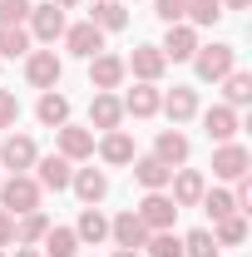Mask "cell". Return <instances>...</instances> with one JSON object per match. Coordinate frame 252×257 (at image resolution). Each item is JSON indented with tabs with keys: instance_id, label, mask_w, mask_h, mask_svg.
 Returning a JSON list of instances; mask_svg holds the SVG:
<instances>
[{
	"instance_id": "1",
	"label": "cell",
	"mask_w": 252,
	"mask_h": 257,
	"mask_svg": "<svg viewBox=\"0 0 252 257\" xmlns=\"http://www.w3.org/2000/svg\"><path fill=\"white\" fill-rule=\"evenodd\" d=\"M40 183H35L30 173H10V178H0V208L10 213V218H20V213H35L40 208Z\"/></svg>"
},
{
	"instance_id": "2",
	"label": "cell",
	"mask_w": 252,
	"mask_h": 257,
	"mask_svg": "<svg viewBox=\"0 0 252 257\" xmlns=\"http://www.w3.org/2000/svg\"><path fill=\"white\" fill-rule=\"evenodd\" d=\"M193 69H198V79L218 84V79H227V74L237 69V50H232V45H198Z\"/></svg>"
},
{
	"instance_id": "3",
	"label": "cell",
	"mask_w": 252,
	"mask_h": 257,
	"mask_svg": "<svg viewBox=\"0 0 252 257\" xmlns=\"http://www.w3.org/2000/svg\"><path fill=\"white\" fill-rule=\"evenodd\" d=\"M25 30H30V40H40V45H55V40H64V10L55 0H40V5H30Z\"/></svg>"
},
{
	"instance_id": "4",
	"label": "cell",
	"mask_w": 252,
	"mask_h": 257,
	"mask_svg": "<svg viewBox=\"0 0 252 257\" xmlns=\"http://www.w3.org/2000/svg\"><path fill=\"white\" fill-rule=\"evenodd\" d=\"M60 74H64V60L55 50H30V55H25V79H30L35 89H55Z\"/></svg>"
},
{
	"instance_id": "5",
	"label": "cell",
	"mask_w": 252,
	"mask_h": 257,
	"mask_svg": "<svg viewBox=\"0 0 252 257\" xmlns=\"http://www.w3.org/2000/svg\"><path fill=\"white\" fill-rule=\"evenodd\" d=\"M124 69L134 74V79H144V84H158V79H163V69H168V60H163V50H158V45H134V55L124 60Z\"/></svg>"
},
{
	"instance_id": "6",
	"label": "cell",
	"mask_w": 252,
	"mask_h": 257,
	"mask_svg": "<svg viewBox=\"0 0 252 257\" xmlns=\"http://www.w3.org/2000/svg\"><path fill=\"white\" fill-rule=\"evenodd\" d=\"M35 159H40V149H35L30 134H10V139H0V163H5L10 173H30Z\"/></svg>"
},
{
	"instance_id": "7",
	"label": "cell",
	"mask_w": 252,
	"mask_h": 257,
	"mask_svg": "<svg viewBox=\"0 0 252 257\" xmlns=\"http://www.w3.org/2000/svg\"><path fill=\"white\" fill-rule=\"evenodd\" d=\"M64 50H69V55H79V60H94V55H104V30L89 25V20L64 25Z\"/></svg>"
},
{
	"instance_id": "8",
	"label": "cell",
	"mask_w": 252,
	"mask_h": 257,
	"mask_svg": "<svg viewBox=\"0 0 252 257\" xmlns=\"http://www.w3.org/2000/svg\"><path fill=\"white\" fill-rule=\"evenodd\" d=\"M198 45H203L198 30H193L188 20H178V25H168V35H163V45H158V50H163V60H168V64H178V60H193V55H198Z\"/></svg>"
},
{
	"instance_id": "9",
	"label": "cell",
	"mask_w": 252,
	"mask_h": 257,
	"mask_svg": "<svg viewBox=\"0 0 252 257\" xmlns=\"http://www.w3.org/2000/svg\"><path fill=\"white\" fill-rule=\"evenodd\" d=\"M247 168H252V154L242 149V144H218L213 149V178H247Z\"/></svg>"
},
{
	"instance_id": "10",
	"label": "cell",
	"mask_w": 252,
	"mask_h": 257,
	"mask_svg": "<svg viewBox=\"0 0 252 257\" xmlns=\"http://www.w3.org/2000/svg\"><path fill=\"white\" fill-rule=\"evenodd\" d=\"M134 213L144 218V227H149V232H163V227H173V218H178V203H173L168 193H149Z\"/></svg>"
},
{
	"instance_id": "11",
	"label": "cell",
	"mask_w": 252,
	"mask_h": 257,
	"mask_svg": "<svg viewBox=\"0 0 252 257\" xmlns=\"http://www.w3.org/2000/svg\"><path fill=\"white\" fill-rule=\"evenodd\" d=\"M69 178H74V163L64 159V154H45V159H35V183L40 188H69Z\"/></svg>"
},
{
	"instance_id": "12",
	"label": "cell",
	"mask_w": 252,
	"mask_h": 257,
	"mask_svg": "<svg viewBox=\"0 0 252 257\" xmlns=\"http://www.w3.org/2000/svg\"><path fill=\"white\" fill-rule=\"evenodd\" d=\"M55 134H60V154H64L69 163H79V159H94V128H79V124H60Z\"/></svg>"
},
{
	"instance_id": "13",
	"label": "cell",
	"mask_w": 252,
	"mask_h": 257,
	"mask_svg": "<svg viewBox=\"0 0 252 257\" xmlns=\"http://www.w3.org/2000/svg\"><path fill=\"white\" fill-rule=\"evenodd\" d=\"M124 124V104H119V94H109V89H94V104H89V128H119Z\"/></svg>"
},
{
	"instance_id": "14",
	"label": "cell",
	"mask_w": 252,
	"mask_h": 257,
	"mask_svg": "<svg viewBox=\"0 0 252 257\" xmlns=\"http://www.w3.org/2000/svg\"><path fill=\"white\" fill-rule=\"evenodd\" d=\"M158 109H163V114L173 119V128H178V124H188L193 114H198V94H193L188 84H173L168 94L158 99Z\"/></svg>"
},
{
	"instance_id": "15",
	"label": "cell",
	"mask_w": 252,
	"mask_h": 257,
	"mask_svg": "<svg viewBox=\"0 0 252 257\" xmlns=\"http://www.w3.org/2000/svg\"><path fill=\"white\" fill-rule=\"evenodd\" d=\"M168 188H173V203L178 208H198V198H203V173L198 168H173V178H168Z\"/></svg>"
},
{
	"instance_id": "16",
	"label": "cell",
	"mask_w": 252,
	"mask_h": 257,
	"mask_svg": "<svg viewBox=\"0 0 252 257\" xmlns=\"http://www.w3.org/2000/svg\"><path fill=\"white\" fill-rule=\"evenodd\" d=\"M109 237H114V247H134V252H139L144 237H149V227H144V218L129 208V213H119V218L109 223Z\"/></svg>"
},
{
	"instance_id": "17",
	"label": "cell",
	"mask_w": 252,
	"mask_h": 257,
	"mask_svg": "<svg viewBox=\"0 0 252 257\" xmlns=\"http://www.w3.org/2000/svg\"><path fill=\"white\" fill-rule=\"evenodd\" d=\"M203 128H208V139H213V144H232L242 124H237V109H227V104H213V109L203 114Z\"/></svg>"
},
{
	"instance_id": "18",
	"label": "cell",
	"mask_w": 252,
	"mask_h": 257,
	"mask_svg": "<svg viewBox=\"0 0 252 257\" xmlns=\"http://www.w3.org/2000/svg\"><path fill=\"white\" fill-rule=\"evenodd\" d=\"M158 99H163V89L139 79V84H134V89H129L119 104H124V114H134V119H154V114H158Z\"/></svg>"
},
{
	"instance_id": "19",
	"label": "cell",
	"mask_w": 252,
	"mask_h": 257,
	"mask_svg": "<svg viewBox=\"0 0 252 257\" xmlns=\"http://www.w3.org/2000/svg\"><path fill=\"white\" fill-rule=\"evenodd\" d=\"M124 60H119V55H94V60H89V84H94V89H119V84H124Z\"/></svg>"
},
{
	"instance_id": "20",
	"label": "cell",
	"mask_w": 252,
	"mask_h": 257,
	"mask_svg": "<svg viewBox=\"0 0 252 257\" xmlns=\"http://www.w3.org/2000/svg\"><path fill=\"white\" fill-rule=\"evenodd\" d=\"M188 134H178V128H163L154 139V159H163L168 168H178V163H188Z\"/></svg>"
},
{
	"instance_id": "21",
	"label": "cell",
	"mask_w": 252,
	"mask_h": 257,
	"mask_svg": "<svg viewBox=\"0 0 252 257\" xmlns=\"http://www.w3.org/2000/svg\"><path fill=\"white\" fill-rule=\"evenodd\" d=\"M99 159L114 163V168H124V163H134L139 154H134V139H129L124 128H109L104 139H99Z\"/></svg>"
},
{
	"instance_id": "22",
	"label": "cell",
	"mask_w": 252,
	"mask_h": 257,
	"mask_svg": "<svg viewBox=\"0 0 252 257\" xmlns=\"http://www.w3.org/2000/svg\"><path fill=\"white\" fill-rule=\"evenodd\" d=\"M69 188L79 193V203H84V208H94L99 198L109 193V178H104L99 168H74V178H69Z\"/></svg>"
},
{
	"instance_id": "23",
	"label": "cell",
	"mask_w": 252,
	"mask_h": 257,
	"mask_svg": "<svg viewBox=\"0 0 252 257\" xmlns=\"http://www.w3.org/2000/svg\"><path fill=\"white\" fill-rule=\"evenodd\" d=\"M74 237H79V247H99V242L109 237V218H104L99 208H84L79 223H74Z\"/></svg>"
},
{
	"instance_id": "24",
	"label": "cell",
	"mask_w": 252,
	"mask_h": 257,
	"mask_svg": "<svg viewBox=\"0 0 252 257\" xmlns=\"http://www.w3.org/2000/svg\"><path fill=\"white\" fill-rule=\"evenodd\" d=\"M134 178H139L149 193H163V188H168V178H173V168L149 154V159H134Z\"/></svg>"
},
{
	"instance_id": "25",
	"label": "cell",
	"mask_w": 252,
	"mask_h": 257,
	"mask_svg": "<svg viewBox=\"0 0 252 257\" xmlns=\"http://www.w3.org/2000/svg\"><path fill=\"white\" fill-rule=\"evenodd\" d=\"M35 114H40L45 128H60V124H69V99H64L60 89H45L40 104H35Z\"/></svg>"
},
{
	"instance_id": "26",
	"label": "cell",
	"mask_w": 252,
	"mask_h": 257,
	"mask_svg": "<svg viewBox=\"0 0 252 257\" xmlns=\"http://www.w3.org/2000/svg\"><path fill=\"white\" fill-rule=\"evenodd\" d=\"M89 25H99V30H124L129 25V10L119 5V0H94V10H89Z\"/></svg>"
},
{
	"instance_id": "27",
	"label": "cell",
	"mask_w": 252,
	"mask_h": 257,
	"mask_svg": "<svg viewBox=\"0 0 252 257\" xmlns=\"http://www.w3.org/2000/svg\"><path fill=\"white\" fill-rule=\"evenodd\" d=\"M50 232V218L35 208V213H20V223H15V247H35L40 237Z\"/></svg>"
},
{
	"instance_id": "28",
	"label": "cell",
	"mask_w": 252,
	"mask_h": 257,
	"mask_svg": "<svg viewBox=\"0 0 252 257\" xmlns=\"http://www.w3.org/2000/svg\"><path fill=\"white\" fill-rule=\"evenodd\" d=\"M222 94H227V109H242V104H252V74L247 69H232L227 79H218Z\"/></svg>"
},
{
	"instance_id": "29",
	"label": "cell",
	"mask_w": 252,
	"mask_h": 257,
	"mask_svg": "<svg viewBox=\"0 0 252 257\" xmlns=\"http://www.w3.org/2000/svg\"><path fill=\"white\" fill-rule=\"evenodd\" d=\"M40 242H45V257H74V252H79L74 227H55V223H50V232H45Z\"/></svg>"
},
{
	"instance_id": "30",
	"label": "cell",
	"mask_w": 252,
	"mask_h": 257,
	"mask_svg": "<svg viewBox=\"0 0 252 257\" xmlns=\"http://www.w3.org/2000/svg\"><path fill=\"white\" fill-rule=\"evenodd\" d=\"M213 242H218V247H237V242H247V218H242V213L218 218V227H213Z\"/></svg>"
},
{
	"instance_id": "31",
	"label": "cell",
	"mask_w": 252,
	"mask_h": 257,
	"mask_svg": "<svg viewBox=\"0 0 252 257\" xmlns=\"http://www.w3.org/2000/svg\"><path fill=\"white\" fill-rule=\"evenodd\" d=\"M139 252H149V257H183V237H173V227H163V232H149V237H144Z\"/></svg>"
},
{
	"instance_id": "32",
	"label": "cell",
	"mask_w": 252,
	"mask_h": 257,
	"mask_svg": "<svg viewBox=\"0 0 252 257\" xmlns=\"http://www.w3.org/2000/svg\"><path fill=\"white\" fill-rule=\"evenodd\" d=\"M183 20H188L193 30H208V25H218V20H222V5H218V0H188Z\"/></svg>"
},
{
	"instance_id": "33",
	"label": "cell",
	"mask_w": 252,
	"mask_h": 257,
	"mask_svg": "<svg viewBox=\"0 0 252 257\" xmlns=\"http://www.w3.org/2000/svg\"><path fill=\"white\" fill-rule=\"evenodd\" d=\"M198 203L208 208V218H213V223H218V218H232V213H237V198H232L227 188H203V198H198Z\"/></svg>"
},
{
	"instance_id": "34",
	"label": "cell",
	"mask_w": 252,
	"mask_h": 257,
	"mask_svg": "<svg viewBox=\"0 0 252 257\" xmlns=\"http://www.w3.org/2000/svg\"><path fill=\"white\" fill-rule=\"evenodd\" d=\"M0 55H5V60L30 55V30H25V25H0Z\"/></svg>"
},
{
	"instance_id": "35",
	"label": "cell",
	"mask_w": 252,
	"mask_h": 257,
	"mask_svg": "<svg viewBox=\"0 0 252 257\" xmlns=\"http://www.w3.org/2000/svg\"><path fill=\"white\" fill-rule=\"evenodd\" d=\"M183 257H218V242H213V232H208V227H193L188 237H183Z\"/></svg>"
},
{
	"instance_id": "36",
	"label": "cell",
	"mask_w": 252,
	"mask_h": 257,
	"mask_svg": "<svg viewBox=\"0 0 252 257\" xmlns=\"http://www.w3.org/2000/svg\"><path fill=\"white\" fill-rule=\"evenodd\" d=\"M35 0H0V25H25Z\"/></svg>"
},
{
	"instance_id": "37",
	"label": "cell",
	"mask_w": 252,
	"mask_h": 257,
	"mask_svg": "<svg viewBox=\"0 0 252 257\" xmlns=\"http://www.w3.org/2000/svg\"><path fill=\"white\" fill-rule=\"evenodd\" d=\"M183 10H188V0H154V15L163 20V25H178Z\"/></svg>"
},
{
	"instance_id": "38",
	"label": "cell",
	"mask_w": 252,
	"mask_h": 257,
	"mask_svg": "<svg viewBox=\"0 0 252 257\" xmlns=\"http://www.w3.org/2000/svg\"><path fill=\"white\" fill-rule=\"evenodd\" d=\"M15 124H20V99L10 89H0V128H15Z\"/></svg>"
},
{
	"instance_id": "39",
	"label": "cell",
	"mask_w": 252,
	"mask_h": 257,
	"mask_svg": "<svg viewBox=\"0 0 252 257\" xmlns=\"http://www.w3.org/2000/svg\"><path fill=\"white\" fill-rule=\"evenodd\" d=\"M10 242H15V218L0 208V247H10Z\"/></svg>"
},
{
	"instance_id": "40",
	"label": "cell",
	"mask_w": 252,
	"mask_h": 257,
	"mask_svg": "<svg viewBox=\"0 0 252 257\" xmlns=\"http://www.w3.org/2000/svg\"><path fill=\"white\" fill-rule=\"evenodd\" d=\"M218 5H222V10H247L252 0H218Z\"/></svg>"
},
{
	"instance_id": "41",
	"label": "cell",
	"mask_w": 252,
	"mask_h": 257,
	"mask_svg": "<svg viewBox=\"0 0 252 257\" xmlns=\"http://www.w3.org/2000/svg\"><path fill=\"white\" fill-rule=\"evenodd\" d=\"M15 257H40V252H35V247H15Z\"/></svg>"
},
{
	"instance_id": "42",
	"label": "cell",
	"mask_w": 252,
	"mask_h": 257,
	"mask_svg": "<svg viewBox=\"0 0 252 257\" xmlns=\"http://www.w3.org/2000/svg\"><path fill=\"white\" fill-rule=\"evenodd\" d=\"M114 257H144V252H134V247H119V252H114Z\"/></svg>"
},
{
	"instance_id": "43",
	"label": "cell",
	"mask_w": 252,
	"mask_h": 257,
	"mask_svg": "<svg viewBox=\"0 0 252 257\" xmlns=\"http://www.w3.org/2000/svg\"><path fill=\"white\" fill-rule=\"evenodd\" d=\"M55 5H60V10H74V5H79V0H55Z\"/></svg>"
},
{
	"instance_id": "44",
	"label": "cell",
	"mask_w": 252,
	"mask_h": 257,
	"mask_svg": "<svg viewBox=\"0 0 252 257\" xmlns=\"http://www.w3.org/2000/svg\"><path fill=\"white\" fill-rule=\"evenodd\" d=\"M0 257H5V252H0Z\"/></svg>"
}]
</instances>
